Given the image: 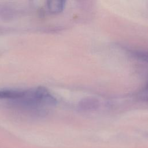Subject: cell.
Returning <instances> with one entry per match:
<instances>
[{
	"mask_svg": "<svg viewBox=\"0 0 148 148\" xmlns=\"http://www.w3.org/2000/svg\"><path fill=\"white\" fill-rule=\"evenodd\" d=\"M66 0H47V6L49 10L53 13L61 12L65 5Z\"/></svg>",
	"mask_w": 148,
	"mask_h": 148,
	"instance_id": "3957f363",
	"label": "cell"
},
{
	"mask_svg": "<svg viewBox=\"0 0 148 148\" xmlns=\"http://www.w3.org/2000/svg\"><path fill=\"white\" fill-rule=\"evenodd\" d=\"M9 106L28 111H43L56 105V99L44 87L27 90H0V101Z\"/></svg>",
	"mask_w": 148,
	"mask_h": 148,
	"instance_id": "6da1fadb",
	"label": "cell"
},
{
	"mask_svg": "<svg viewBox=\"0 0 148 148\" xmlns=\"http://www.w3.org/2000/svg\"><path fill=\"white\" fill-rule=\"evenodd\" d=\"M138 96L141 99L148 102V82L145 87L139 92Z\"/></svg>",
	"mask_w": 148,
	"mask_h": 148,
	"instance_id": "277c9868",
	"label": "cell"
},
{
	"mask_svg": "<svg viewBox=\"0 0 148 148\" xmlns=\"http://www.w3.org/2000/svg\"><path fill=\"white\" fill-rule=\"evenodd\" d=\"M98 101L93 98H86L81 100L79 103V108L83 110H91L98 107Z\"/></svg>",
	"mask_w": 148,
	"mask_h": 148,
	"instance_id": "7a4b0ae2",
	"label": "cell"
}]
</instances>
